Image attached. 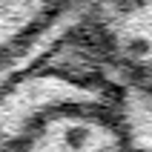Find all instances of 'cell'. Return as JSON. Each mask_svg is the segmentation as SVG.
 Instances as JSON below:
<instances>
[{
    "mask_svg": "<svg viewBox=\"0 0 152 152\" xmlns=\"http://www.w3.org/2000/svg\"><path fill=\"white\" fill-rule=\"evenodd\" d=\"M112 95L72 72H26L0 89V152H26L46 124L63 115H106Z\"/></svg>",
    "mask_w": 152,
    "mask_h": 152,
    "instance_id": "obj_1",
    "label": "cell"
},
{
    "mask_svg": "<svg viewBox=\"0 0 152 152\" xmlns=\"http://www.w3.org/2000/svg\"><path fill=\"white\" fill-rule=\"evenodd\" d=\"M101 40L132 72V89L152 98V6L149 9H106Z\"/></svg>",
    "mask_w": 152,
    "mask_h": 152,
    "instance_id": "obj_2",
    "label": "cell"
},
{
    "mask_svg": "<svg viewBox=\"0 0 152 152\" xmlns=\"http://www.w3.org/2000/svg\"><path fill=\"white\" fill-rule=\"evenodd\" d=\"M58 12L60 9L40 3H0V89L26 72V60L20 55L55 20Z\"/></svg>",
    "mask_w": 152,
    "mask_h": 152,
    "instance_id": "obj_3",
    "label": "cell"
}]
</instances>
